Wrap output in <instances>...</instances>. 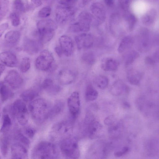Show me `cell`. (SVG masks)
Here are the masks:
<instances>
[{
  "mask_svg": "<svg viewBox=\"0 0 159 159\" xmlns=\"http://www.w3.org/2000/svg\"><path fill=\"white\" fill-rule=\"evenodd\" d=\"M51 107L48 101L44 98H38L30 102L29 108L34 122L40 125L43 124L49 118Z\"/></svg>",
  "mask_w": 159,
  "mask_h": 159,
  "instance_id": "6da1fadb",
  "label": "cell"
},
{
  "mask_svg": "<svg viewBox=\"0 0 159 159\" xmlns=\"http://www.w3.org/2000/svg\"><path fill=\"white\" fill-rule=\"evenodd\" d=\"M59 152L53 143L46 141L40 142L34 147L32 151V158L35 159H57Z\"/></svg>",
  "mask_w": 159,
  "mask_h": 159,
  "instance_id": "7a4b0ae2",
  "label": "cell"
},
{
  "mask_svg": "<svg viewBox=\"0 0 159 159\" xmlns=\"http://www.w3.org/2000/svg\"><path fill=\"white\" fill-rule=\"evenodd\" d=\"M37 34L39 41L42 43L50 41L53 37L57 26L52 20H41L37 23Z\"/></svg>",
  "mask_w": 159,
  "mask_h": 159,
  "instance_id": "3957f363",
  "label": "cell"
},
{
  "mask_svg": "<svg viewBox=\"0 0 159 159\" xmlns=\"http://www.w3.org/2000/svg\"><path fill=\"white\" fill-rule=\"evenodd\" d=\"M60 148L63 155L70 159H77L80 156L77 138L72 135L60 142Z\"/></svg>",
  "mask_w": 159,
  "mask_h": 159,
  "instance_id": "277c9868",
  "label": "cell"
},
{
  "mask_svg": "<svg viewBox=\"0 0 159 159\" xmlns=\"http://www.w3.org/2000/svg\"><path fill=\"white\" fill-rule=\"evenodd\" d=\"M102 129V126L96 121L93 113L88 111L84 120L83 132L85 136L91 139L97 137Z\"/></svg>",
  "mask_w": 159,
  "mask_h": 159,
  "instance_id": "5b68a950",
  "label": "cell"
},
{
  "mask_svg": "<svg viewBox=\"0 0 159 159\" xmlns=\"http://www.w3.org/2000/svg\"><path fill=\"white\" fill-rule=\"evenodd\" d=\"M73 126L71 121L63 120L55 124L52 128L50 137L54 141H59L72 135Z\"/></svg>",
  "mask_w": 159,
  "mask_h": 159,
  "instance_id": "8992f818",
  "label": "cell"
},
{
  "mask_svg": "<svg viewBox=\"0 0 159 159\" xmlns=\"http://www.w3.org/2000/svg\"><path fill=\"white\" fill-rule=\"evenodd\" d=\"M93 20V17L92 14L86 11H83L79 15L78 21L70 26L69 30L73 33L87 32L90 30Z\"/></svg>",
  "mask_w": 159,
  "mask_h": 159,
  "instance_id": "52a82bcc",
  "label": "cell"
},
{
  "mask_svg": "<svg viewBox=\"0 0 159 159\" xmlns=\"http://www.w3.org/2000/svg\"><path fill=\"white\" fill-rule=\"evenodd\" d=\"M12 110L18 122L22 125H26L29 119V113L27 106L24 102L17 99L13 103Z\"/></svg>",
  "mask_w": 159,
  "mask_h": 159,
  "instance_id": "ba28073f",
  "label": "cell"
},
{
  "mask_svg": "<svg viewBox=\"0 0 159 159\" xmlns=\"http://www.w3.org/2000/svg\"><path fill=\"white\" fill-rule=\"evenodd\" d=\"M54 61L52 54L49 51L44 50L41 52L36 58L35 65L36 68L42 71H47L52 67Z\"/></svg>",
  "mask_w": 159,
  "mask_h": 159,
  "instance_id": "9c48e42d",
  "label": "cell"
},
{
  "mask_svg": "<svg viewBox=\"0 0 159 159\" xmlns=\"http://www.w3.org/2000/svg\"><path fill=\"white\" fill-rule=\"evenodd\" d=\"M109 145L101 141H97L90 147L87 157L89 158H96L97 157L104 158L107 156L109 151Z\"/></svg>",
  "mask_w": 159,
  "mask_h": 159,
  "instance_id": "30bf717a",
  "label": "cell"
},
{
  "mask_svg": "<svg viewBox=\"0 0 159 159\" xmlns=\"http://www.w3.org/2000/svg\"><path fill=\"white\" fill-rule=\"evenodd\" d=\"M75 13V10L72 6L60 5L56 9V20L59 24H64L72 18Z\"/></svg>",
  "mask_w": 159,
  "mask_h": 159,
  "instance_id": "8fae6325",
  "label": "cell"
},
{
  "mask_svg": "<svg viewBox=\"0 0 159 159\" xmlns=\"http://www.w3.org/2000/svg\"><path fill=\"white\" fill-rule=\"evenodd\" d=\"M154 39L148 31L146 30L142 31L139 33L137 40L139 50L142 52L148 50L154 43Z\"/></svg>",
  "mask_w": 159,
  "mask_h": 159,
  "instance_id": "7c38bea8",
  "label": "cell"
},
{
  "mask_svg": "<svg viewBox=\"0 0 159 159\" xmlns=\"http://www.w3.org/2000/svg\"><path fill=\"white\" fill-rule=\"evenodd\" d=\"M68 109L73 119H75L80 112V102L79 93L75 91L72 93L67 99Z\"/></svg>",
  "mask_w": 159,
  "mask_h": 159,
  "instance_id": "4fadbf2b",
  "label": "cell"
},
{
  "mask_svg": "<svg viewBox=\"0 0 159 159\" xmlns=\"http://www.w3.org/2000/svg\"><path fill=\"white\" fill-rule=\"evenodd\" d=\"M90 10L93 20H95L97 25H100L104 21L106 17V11L102 4L98 2L93 3L90 7Z\"/></svg>",
  "mask_w": 159,
  "mask_h": 159,
  "instance_id": "5bb4252c",
  "label": "cell"
},
{
  "mask_svg": "<svg viewBox=\"0 0 159 159\" xmlns=\"http://www.w3.org/2000/svg\"><path fill=\"white\" fill-rule=\"evenodd\" d=\"M75 40L79 50L90 48L93 46L94 42L92 35L85 33L80 34L76 36Z\"/></svg>",
  "mask_w": 159,
  "mask_h": 159,
  "instance_id": "9a60e30c",
  "label": "cell"
},
{
  "mask_svg": "<svg viewBox=\"0 0 159 159\" xmlns=\"http://www.w3.org/2000/svg\"><path fill=\"white\" fill-rule=\"evenodd\" d=\"M4 81L13 89L19 88L23 83V80L16 70L9 71L4 78Z\"/></svg>",
  "mask_w": 159,
  "mask_h": 159,
  "instance_id": "2e32d148",
  "label": "cell"
},
{
  "mask_svg": "<svg viewBox=\"0 0 159 159\" xmlns=\"http://www.w3.org/2000/svg\"><path fill=\"white\" fill-rule=\"evenodd\" d=\"M59 42L63 53L67 57L71 56L74 49V43L71 38L67 35H63L60 38Z\"/></svg>",
  "mask_w": 159,
  "mask_h": 159,
  "instance_id": "e0dca14e",
  "label": "cell"
},
{
  "mask_svg": "<svg viewBox=\"0 0 159 159\" xmlns=\"http://www.w3.org/2000/svg\"><path fill=\"white\" fill-rule=\"evenodd\" d=\"M12 158L13 159H27L28 151L25 147L21 143H16L11 147Z\"/></svg>",
  "mask_w": 159,
  "mask_h": 159,
  "instance_id": "ac0fdd59",
  "label": "cell"
},
{
  "mask_svg": "<svg viewBox=\"0 0 159 159\" xmlns=\"http://www.w3.org/2000/svg\"><path fill=\"white\" fill-rule=\"evenodd\" d=\"M42 43L39 41L25 38L23 42L24 50L27 53L33 55L38 53L40 50Z\"/></svg>",
  "mask_w": 159,
  "mask_h": 159,
  "instance_id": "d6986e66",
  "label": "cell"
},
{
  "mask_svg": "<svg viewBox=\"0 0 159 159\" xmlns=\"http://www.w3.org/2000/svg\"><path fill=\"white\" fill-rule=\"evenodd\" d=\"M0 61L6 66L10 67L16 66L18 60L15 54L10 51H6L0 53Z\"/></svg>",
  "mask_w": 159,
  "mask_h": 159,
  "instance_id": "ffe728a7",
  "label": "cell"
},
{
  "mask_svg": "<svg viewBox=\"0 0 159 159\" xmlns=\"http://www.w3.org/2000/svg\"><path fill=\"white\" fill-rule=\"evenodd\" d=\"M119 66L118 61L112 58H106L103 59L101 61V68L105 71H116L118 68Z\"/></svg>",
  "mask_w": 159,
  "mask_h": 159,
  "instance_id": "44dd1931",
  "label": "cell"
},
{
  "mask_svg": "<svg viewBox=\"0 0 159 159\" xmlns=\"http://www.w3.org/2000/svg\"><path fill=\"white\" fill-rule=\"evenodd\" d=\"M142 77L143 74L141 72L134 69L129 70L127 74V79L128 82L133 85H139Z\"/></svg>",
  "mask_w": 159,
  "mask_h": 159,
  "instance_id": "7402d4cb",
  "label": "cell"
},
{
  "mask_svg": "<svg viewBox=\"0 0 159 159\" xmlns=\"http://www.w3.org/2000/svg\"><path fill=\"white\" fill-rule=\"evenodd\" d=\"M41 87L49 93L53 95L59 93L61 89L59 86L54 84L52 80L48 78L44 80Z\"/></svg>",
  "mask_w": 159,
  "mask_h": 159,
  "instance_id": "603a6c76",
  "label": "cell"
},
{
  "mask_svg": "<svg viewBox=\"0 0 159 159\" xmlns=\"http://www.w3.org/2000/svg\"><path fill=\"white\" fill-rule=\"evenodd\" d=\"M39 89L34 87L27 89L23 91L20 96L24 102H30L36 98L39 95Z\"/></svg>",
  "mask_w": 159,
  "mask_h": 159,
  "instance_id": "cb8c5ba5",
  "label": "cell"
},
{
  "mask_svg": "<svg viewBox=\"0 0 159 159\" xmlns=\"http://www.w3.org/2000/svg\"><path fill=\"white\" fill-rule=\"evenodd\" d=\"M65 107V103L63 101L59 100H57L52 106L49 118L53 119L57 116L62 112Z\"/></svg>",
  "mask_w": 159,
  "mask_h": 159,
  "instance_id": "d4e9b609",
  "label": "cell"
},
{
  "mask_svg": "<svg viewBox=\"0 0 159 159\" xmlns=\"http://www.w3.org/2000/svg\"><path fill=\"white\" fill-rule=\"evenodd\" d=\"M134 43V38L128 36L124 37L121 40L118 48L119 53H122L128 50L133 45Z\"/></svg>",
  "mask_w": 159,
  "mask_h": 159,
  "instance_id": "484cf974",
  "label": "cell"
},
{
  "mask_svg": "<svg viewBox=\"0 0 159 159\" xmlns=\"http://www.w3.org/2000/svg\"><path fill=\"white\" fill-rule=\"evenodd\" d=\"M125 88L124 83L122 80H118L115 81L111 85L110 92L113 95L118 96L123 93Z\"/></svg>",
  "mask_w": 159,
  "mask_h": 159,
  "instance_id": "4316f807",
  "label": "cell"
},
{
  "mask_svg": "<svg viewBox=\"0 0 159 159\" xmlns=\"http://www.w3.org/2000/svg\"><path fill=\"white\" fill-rule=\"evenodd\" d=\"M60 81L63 84H68L71 83L75 78L74 73L70 70H63L59 74Z\"/></svg>",
  "mask_w": 159,
  "mask_h": 159,
  "instance_id": "83f0119b",
  "label": "cell"
},
{
  "mask_svg": "<svg viewBox=\"0 0 159 159\" xmlns=\"http://www.w3.org/2000/svg\"><path fill=\"white\" fill-rule=\"evenodd\" d=\"M14 94L7 86L0 82V96L2 102H5L12 98Z\"/></svg>",
  "mask_w": 159,
  "mask_h": 159,
  "instance_id": "f1b7e54d",
  "label": "cell"
},
{
  "mask_svg": "<svg viewBox=\"0 0 159 159\" xmlns=\"http://www.w3.org/2000/svg\"><path fill=\"white\" fill-rule=\"evenodd\" d=\"M20 34L19 32L16 30H12L7 32L4 37L5 41L7 43L14 44L19 40Z\"/></svg>",
  "mask_w": 159,
  "mask_h": 159,
  "instance_id": "f546056e",
  "label": "cell"
},
{
  "mask_svg": "<svg viewBox=\"0 0 159 159\" xmlns=\"http://www.w3.org/2000/svg\"><path fill=\"white\" fill-rule=\"evenodd\" d=\"M157 12L154 9L149 11L142 17V21L143 23L147 25L152 24L156 20Z\"/></svg>",
  "mask_w": 159,
  "mask_h": 159,
  "instance_id": "4dcf8cb0",
  "label": "cell"
},
{
  "mask_svg": "<svg viewBox=\"0 0 159 159\" xmlns=\"http://www.w3.org/2000/svg\"><path fill=\"white\" fill-rule=\"evenodd\" d=\"M98 95L97 91L91 85H88L85 90V98L86 101H93L97 99Z\"/></svg>",
  "mask_w": 159,
  "mask_h": 159,
  "instance_id": "1f68e13d",
  "label": "cell"
},
{
  "mask_svg": "<svg viewBox=\"0 0 159 159\" xmlns=\"http://www.w3.org/2000/svg\"><path fill=\"white\" fill-rule=\"evenodd\" d=\"M123 17L126 23L129 30H132L134 28L137 19L135 16L128 11H125Z\"/></svg>",
  "mask_w": 159,
  "mask_h": 159,
  "instance_id": "d6a6232c",
  "label": "cell"
},
{
  "mask_svg": "<svg viewBox=\"0 0 159 159\" xmlns=\"http://www.w3.org/2000/svg\"><path fill=\"white\" fill-rule=\"evenodd\" d=\"M139 53L136 51L132 50L128 52L124 56L125 65L128 66L132 63L139 57Z\"/></svg>",
  "mask_w": 159,
  "mask_h": 159,
  "instance_id": "836d02e7",
  "label": "cell"
},
{
  "mask_svg": "<svg viewBox=\"0 0 159 159\" xmlns=\"http://www.w3.org/2000/svg\"><path fill=\"white\" fill-rule=\"evenodd\" d=\"M11 125V121L9 116L5 115L3 117L2 123L0 129L1 133L5 134L9 130Z\"/></svg>",
  "mask_w": 159,
  "mask_h": 159,
  "instance_id": "e575fe53",
  "label": "cell"
},
{
  "mask_svg": "<svg viewBox=\"0 0 159 159\" xmlns=\"http://www.w3.org/2000/svg\"><path fill=\"white\" fill-rule=\"evenodd\" d=\"M94 81L97 86L102 89L106 88L108 84V78L104 75L97 76L95 78Z\"/></svg>",
  "mask_w": 159,
  "mask_h": 159,
  "instance_id": "d590c367",
  "label": "cell"
},
{
  "mask_svg": "<svg viewBox=\"0 0 159 159\" xmlns=\"http://www.w3.org/2000/svg\"><path fill=\"white\" fill-rule=\"evenodd\" d=\"M108 129V132L111 136L116 137L118 135L123 129V126L120 123L116 124L115 123L111 125Z\"/></svg>",
  "mask_w": 159,
  "mask_h": 159,
  "instance_id": "8d00e7d4",
  "label": "cell"
},
{
  "mask_svg": "<svg viewBox=\"0 0 159 159\" xmlns=\"http://www.w3.org/2000/svg\"><path fill=\"white\" fill-rule=\"evenodd\" d=\"M9 0H0V21L7 14L9 8Z\"/></svg>",
  "mask_w": 159,
  "mask_h": 159,
  "instance_id": "74e56055",
  "label": "cell"
},
{
  "mask_svg": "<svg viewBox=\"0 0 159 159\" xmlns=\"http://www.w3.org/2000/svg\"><path fill=\"white\" fill-rule=\"evenodd\" d=\"M9 144V137L6 136L2 140L0 147L1 152L3 156H6L7 154Z\"/></svg>",
  "mask_w": 159,
  "mask_h": 159,
  "instance_id": "f35d334b",
  "label": "cell"
},
{
  "mask_svg": "<svg viewBox=\"0 0 159 159\" xmlns=\"http://www.w3.org/2000/svg\"><path fill=\"white\" fill-rule=\"evenodd\" d=\"M82 59L85 63L89 65L93 64L95 61V56L92 52H88L84 53Z\"/></svg>",
  "mask_w": 159,
  "mask_h": 159,
  "instance_id": "ab89813d",
  "label": "cell"
},
{
  "mask_svg": "<svg viewBox=\"0 0 159 159\" xmlns=\"http://www.w3.org/2000/svg\"><path fill=\"white\" fill-rule=\"evenodd\" d=\"M30 62L28 57L23 58L21 61L20 69V71L23 73L26 72L30 69Z\"/></svg>",
  "mask_w": 159,
  "mask_h": 159,
  "instance_id": "60d3db41",
  "label": "cell"
},
{
  "mask_svg": "<svg viewBox=\"0 0 159 159\" xmlns=\"http://www.w3.org/2000/svg\"><path fill=\"white\" fill-rule=\"evenodd\" d=\"M159 61V52L157 51L152 56L146 57L145 59L146 63L149 65H154Z\"/></svg>",
  "mask_w": 159,
  "mask_h": 159,
  "instance_id": "b9f144b4",
  "label": "cell"
},
{
  "mask_svg": "<svg viewBox=\"0 0 159 159\" xmlns=\"http://www.w3.org/2000/svg\"><path fill=\"white\" fill-rule=\"evenodd\" d=\"M14 7L16 10L20 12H24L26 10V7L22 0H14Z\"/></svg>",
  "mask_w": 159,
  "mask_h": 159,
  "instance_id": "7bdbcfd3",
  "label": "cell"
},
{
  "mask_svg": "<svg viewBox=\"0 0 159 159\" xmlns=\"http://www.w3.org/2000/svg\"><path fill=\"white\" fill-rule=\"evenodd\" d=\"M51 12V8L49 6H46L41 9L39 11L38 15L41 18L47 17L50 16Z\"/></svg>",
  "mask_w": 159,
  "mask_h": 159,
  "instance_id": "ee69618b",
  "label": "cell"
},
{
  "mask_svg": "<svg viewBox=\"0 0 159 159\" xmlns=\"http://www.w3.org/2000/svg\"><path fill=\"white\" fill-rule=\"evenodd\" d=\"M11 24L14 26H18L20 22V18L19 15L16 12L11 13L10 15Z\"/></svg>",
  "mask_w": 159,
  "mask_h": 159,
  "instance_id": "f6af8a7d",
  "label": "cell"
},
{
  "mask_svg": "<svg viewBox=\"0 0 159 159\" xmlns=\"http://www.w3.org/2000/svg\"><path fill=\"white\" fill-rule=\"evenodd\" d=\"M16 139L25 145L29 146L30 144V141L28 139L21 133H18L16 136Z\"/></svg>",
  "mask_w": 159,
  "mask_h": 159,
  "instance_id": "bcb514c9",
  "label": "cell"
},
{
  "mask_svg": "<svg viewBox=\"0 0 159 159\" xmlns=\"http://www.w3.org/2000/svg\"><path fill=\"white\" fill-rule=\"evenodd\" d=\"M131 0H118L120 7L124 11H128Z\"/></svg>",
  "mask_w": 159,
  "mask_h": 159,
  "instance_id": "7dc6e473",
  "label": "cell"
},
{
  "mask_svg": "<svg viewBox=\"0 0 159 159\" xmlns=\"http://www.w3.org/2000/svg\"><path fill=\"white\" fill-rule=\"evenodd\" d=\"M129 150L128 147H124L120 150L114 153V156L117 157H121L127 153L129 152Z\"/></svg>",
  "mask_w": 159,
  "mask_h": 159,
  "instance_id": "c3c4849f",
  "label": "cell"
},
{
  "mask_svg": "<svg viewBox=\"0 0 159 159\" xmlns=\"http://www.w3.org/2000/svg\"><path fill=\"white\" fill-rule=\"evenodd\" d=\"M25 134L30 138H33L36 133L35 130L33 128L28 127L25 128L24 130Z\"/></svg>",
  "mask_w": 159,
  "mask_h": 159,
  "instance_id": "681fc988",
  "label": "cell"
},
{
  "mask_svg": "<svg viewBox=\"0 0 159 159\" xmlns=\"http://www.w3.org/2000/svg\"><path fill=\"white\" fill-rule=\"evenodd\" d=\"M77 0H57L58 2L60 5L66 6H72L75 4Z\"/></svg>",
  "mask_w": 159,
  "mask_h": 159,
  "instance_id": "f907efd6",
  "label": "cell"
},
{
  "mask_svg": "<svg viewBox=\"0 0 159 159\" xmlns=\"http://www.w3.org/2000/svg\"><path fill=\"white\" fill-rule=\"evenodd\" d=\"M116 118L113 115H110L107 117L104 120V124L107 125H111L116 122Z\"/></svg>",
  "mask_w": 159,
  "mask_h": 159,
  "instance_id": "816d5d0a",
  "label": "cell"
},
{
  "mask_svg": "<svg viewBox=\"0 0 159 159\" xmlns=\"http://www.w3.org/2000/svg\"><path fill=\"white\" fill-rule=\"evenodd\" d=\"M8 25L7 23H4L0 25V37L8 28Z\"/></svg>",
  "mask_w": 159,
  "mask_h": 159,
  "instance_id": "f5cc1de1",
  "label": "cell"
},
{
  "mask_svg": "<svg viewBox=\"0 0 159 159\" xmlns=\"http://www.w3.org/2000/svg\"><path fill=\"white\" fill-rule=\"evenodd\" d=\"M33 5L35 7H38L42 4L41 0H31Z\"/></svg>",
  "mask_w": 159,
  "mask_h": 159,
  "instance_id": "db71d44e",
  "label": "cell"
},
{
  "mask_svg": "<svg viewBox=\"0 0 159 159\" xmlns=\"http://www.w3.org/2000/svg\"><path fill=\"white\" fill-rule=\"evenodd\" d=\"M55 49L57 55L60 57H61L63 53L60 46H56L55 48Z\"/></svg>",
  "mask_w": 159,
  "mask_h": 159,
  "instance_id": "11a10c76",
  "label": "cell"
},
{
  "mask_svg": "<svg viewBox=\"0 0 159 159\" xmlns=\"http://www.w3.org/2000/svg\"><path fill=\"white\" fill-rule=\"evenodd\" d=\"M105 4L108 7H111L113 6L114 0H104Z\"/></svg>",
  "mask_w": 159,
  "mask_h": 159,
  "instance_id": "9f6ffc18",
  "label": "cell"
},
{
  "mask_svg": "<svg viewBox=\"0 0 159 159\" xmlns=\"http://www.w3.org/2000/svg\"><path fill=\"white\" fill-rule=\"evenodd\" d=\"M5 69L4 65L0 63V76Z\"/></svg>",
  "mask_w": 159,
  "mask_h": 159,
  "instance_id": "6f0895ef",
  "label": "cell"
},
{
  "mask_svg": "<svg viewBox=\"0 0 159 159\" xmlns=\"http://www.w3.org/2000/svg\"><path fill=\"white\" fill-rule=\"evenodd\" d=\"M123 107L126 109H129L130 107V105L127 102H125L123 104Z\"/></svg>",
  "mask_w": 159,
  "mask_h": 159,
  "instance_id": "680465c9",
  "label": "cell"
},
{
  "mask_svg": "<svg viewBox=\"0 0 159 159\" xmlns=\"http://www.w3.org/2000/svg\"><path fill=\"white\" fill-rule=\"evenodd\" d=\"M92 0H82L83 4L84 5H86Z\"/></svg>",
  "mask_w": 159,
  "mask_h": 159,
  "instance_id": "91938a15",
  "label": "cell"
},
{
  "mask_svg": "<svg viewBox=\"0 0 159 159\" xmlns=\"http://www.w3.org/2000/svg\"><path fill=\"white\" fill-rule=\"evenodd\" d=\"M0 116H1V114L0 113Z\"/></svg>",
  "mask_w": 159,
  "mask_h": 159,
  "instance_id": "94428289",
  "label": "cell"
},
{
  "mask_svg": "<svg viewBox=\"0 0 159 159\" xmlns=\"http://www.w3.org/2000/svg\"></svg>",
  "mask_w": 159,
  "mask_h": 159,
  "instance_id": "6125c7cd",
  "label": "cell"
}]
</instances>
